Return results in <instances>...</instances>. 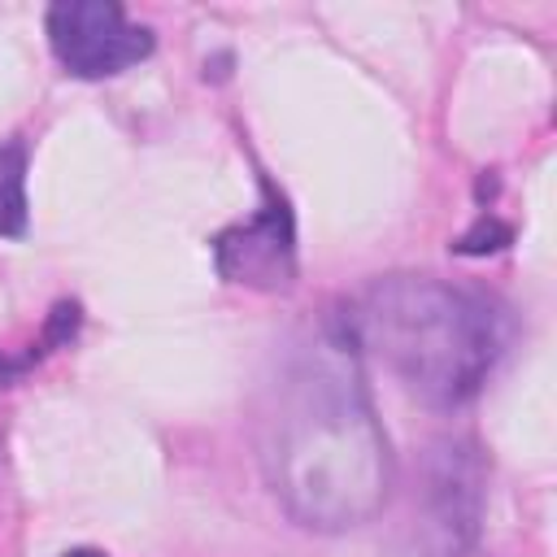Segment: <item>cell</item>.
<instances>
[{
    "label": "cell",
    "instance_id": "cell-5",
    "mask_svg": "<svg viewBox=\"0 0 557 557\" xmlns=\"http://www.w3.org/2000/svg\"><path fill=\"white\" fill-rule=\"evenodd\" d=\"M218 265L235 283H257V287H287L292 278V222L287 209L274 200L265 213L231 235L218 239Z\"/></svg>",
    "mask_w": 557,
    "mask_h": 557
},
{
    "label": "cell",
    "instance_id": "cell-1",
    "mask_svg": "<svg viewBox=\"0 0 557 557\" xmlns=\"http://www.w3.org/2000/svg\"><path fill=\"white\" fill-rule=\"evenodd\" d=\"M261 466L300 527L344 531L383 509L392 453L348 326L326 322L287 352L261 409Z\"/></svg>",
    "mask_w": 557,
    "mask_h": 557
},
{
    "label": "cell",
    "instance_id": "cell-4",
    "mask_svg": "<svg viewBox=\"0 0 557 557\" xmlns=\"http://www.w3.org/2000/svg\"><path fill=\"white\" fill-rule=\"evenodd\" d=\"M48 39L52 52L70 74L100 78L135 65L152 52V35L109 0H61L48 9Z\"/></svg>",
    "mask_w": 557,
    "mask_h": 557
},
{
    "label": "cell",
    "instance_id": "cell-10",
    "mask_svg": "<svg viewBox=\"0 0 557 557\" xmlns=\"http://www.w3.org/2000/svg\"><path fill=\"white\" fill-rule=\"evenodd\" d=\"M61 557H104L100 548H70V553H61Z\"/></svg>",
    "mask_w": 557,
    "mask_h": 557
},
{
    "label": "cell",
    "instance_id": "cell-7",
    "mask_svg": "<svg viewBox=\"0 0 557 557\" xmlns=\"http://www.w3.org/2000/svg\"><path fill=\"white\" fill-rule=\"evenodd\" d=\"M505 239H509V231H505L500 222H479L470 235H461L457 252H496Z\"/></svg>",
    "mask_w": 557,
    "mask_h": 557
},
{
    "label": "cell",
    "instance_id": "cell-3",
    "mask_svg": "<svg viewBox=\"0 0 557 557\" xmlns=\"http://www.w3.org/2000/svg\"><path fill=\"white\" fill-rule=\"evenodd\" d=\"M483 513V466L474 444L440 440L418 474L392 557H466Z\"/></svg>",
    "mask_w": 557,
    "mask_h": 557
},
{
    "label": "cell",
    "instance_id": "cell-9",
    "mask_svg": "<svg viewBox=\"0 0 557 557\" xmlns=\"http://www.w3.org/2000/svg\"><path fill=\"white\" fill-rule=\"evenodd\" d=\"M17 374H22V361H13V357H4V352H0V387H9Z\"/></svg>",
    "mask_w": 557,
    "mask_h": 557
},
{
    "label": "cell",
    "instance_id": "cell-8",
    "mask_svg": "<svg viewBox=\"0 0 557 557\" xmlns=\"http://www.w3.org/2000/svg\"><path fill=\"white\" fill-rule=\"evenodd\" d=\"M74 331H78V305H57V309H52V318H48L44 344H65Z\"/></svg>",
    "mask_w": 557,
    "mask_h": 557
},
{
    "label": "cell",
    "instance_id": "cell-2",
    "mask_svg": "<svg viewBox=\"0 0 557 557\" xmlns=\"http://www.w3.org/2000/svg\"><path fill=\"white\" fill-rule=\"evenodd\" d=\"M348 331L357 344L374 348L418 400L440 409L470 400L496 357L492 313L426 274L379 278L357 313H348Z\"/></svg>",
    "mask_w": 557,
    "mask_h": 557
},
{
    "label": "cell",
    "instance_id": "cell-6",
    "mask_svg": "<svg viewBox=\"0 0 557 557\" xmlns=\"http://www.w3.org/2000/svg\"><path fill=\"white\" fill-rule=\"evenodd\" d=\"M26 226V152L22 144H0V235H22Z\"/></svg>",
    "mask_w": 557,
    "mask_h": 557
}]
</instances>
